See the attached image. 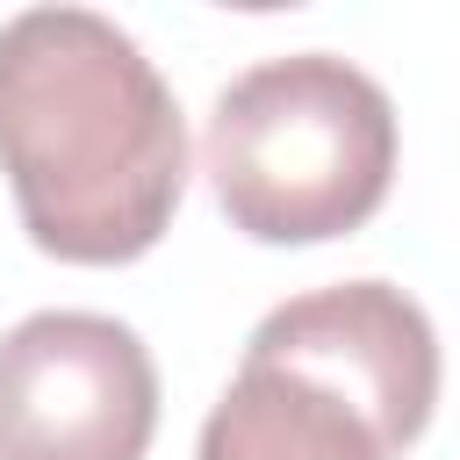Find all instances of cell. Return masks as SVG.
I'll return each instance as SVG.
<instances>
[{
  "mask_svg": "<svg viewBox=\"0 0 460 460\" xmlns=\"http://www.w3.org/2000/svg\"><path fill=\"white\" fill-rule=\"evenodd\" d=\"M0 172L36 252L129 266L187 194V122L129 29L29 7L0 29Z\"/></svg>",
  "mask_w": 460,
  "mask_h": 460,
  "instance_id": "cell-1",
  "label": "cell"
},
{
  "mask_svg": "<svg viewBox=\"0 0 460 460\" xmlns=\"http://www.w3.org/2000/svg\"><path fill=\"white\" fill-rule=\"evenodd\" d=\"M201 172L230 230L259 244H323L359 230L395 180V101L331 50L237 72L201 129Z\"/></svg>",
  "mask_w": 460,
  "mask_h": 460,
  "instance_id": "cell-3",
  "label": "cell"
},
{
  "mask_svg": "<svg viewBox=\"0 0 460 460\" xmlns=\"http://www.w3.org/2000/svg\"><path fill=\"white\" fill-rule=\"evenodd\" d=\"M158 367L101 309H36L0 338V460H144Z\"/></svg>",
  "mask_w": 460,
  "mask_h": 460,
  "instance_id": "cell-4",
  "label": "cell"
},
{
  "mask_svg": "<svg viewBox=\"0 0 460 460\" xmlns=\"http://www.w3.org/2000/svg\"><path fill=\"white\" fill-rule=\"evenodd\" d=\"M431 410V316L388 280H338L259 316L194 460H395Z\"/></svg>",
  "mask_w": 460,
  "mask_h": 460,
  "instance_id": "cell-2",
  "label": "cell"
}]
</instances>
